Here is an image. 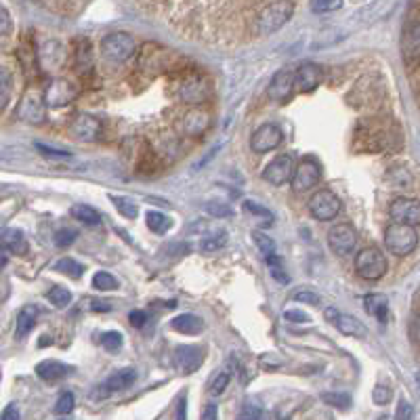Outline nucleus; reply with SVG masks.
I'll return each mask as SVG.
<instances>
[{"mask_svg": "<svg viewBox=\"0 0 420 420\" xmlns=\"http://www.w3.org/2000/svg\"><path fill=\"white\" fill-rule=\"evenodd\" d=\"M11 32V17L9 13L0 6V39H4Z\"/></svg>", "mask_w": 420, "mask_h": 420, "instance_id": "4d7b16f0", "label": "nucleus"}, {"mask_svg": "<svg viewBox=\"0 0 420 420\" xmlns=\"http://www.w3.org/2000/svg\"><path fill=\"white\" fill-rule=\"evenodd\" d=\"M410 339L416 344H420V311L414 313V317L410 322Z\"/></svg>", "mask_w": 420, "mask_h": 420, "instance_id": "6e6d98bb", "label": "nucleus"}, {"mask_svg": "<svg viewBox=\"0 0 420 420\" xmlns=\"http://www.w3.org/2000/svg\"><path fill=\"white\" fill-rule=\"evenodd\" d=\"M282 130L277 124H263L261 128L255 130L252 139H250V148L257 153H267L275 150L282 143Z\"/></svg>", "mask_w": 420, "mask_h": 420, "instance_id": "f8f14e48", "label": "nucleus"}, {"mask_svg": "<svg viewBox=\"0 0 420 420\" xmlns=\"http://www.w3.org/2000/svg\"><path fill=\"white\" fill-rule=\"evenodd\" d=\"M219 419V408L215 404H208L202 412V420H217Z\"/></svg>", "mask_w": 420, "mask_h": 420, "instance_id": "052dcab7", "label": "nucleus"}, {"mask_svg": "<svg viewBox=\"0 0 420 420\" xmlns=\"http://www.w3.org/2000/svg\"><path fill=\"white\" fill-rule=\"evenodd\" d=\"M128 319H130V324H133L135 328H143L145 322H148V313H145V311H133V313L128 315Z\"/></svg>", "mask_w": 420, "mask_h": 420, "instance_id": "13d9d810", "label": "nucleus"}, {"mask_svg": "<svg viewBox=\"0 0 420 420\" xmlns=\"http://www.w3.org/2000/svg\"><path fill=\"white\" fill-rule=\"evenodd\" d=\"M322 401L332 406V408H339V410H349L351 408V397L349 393H341V391H332V393H324L322 395Z\"/></svg>", "mask_w": 420, "mask_h": 420, "instance_id": "c756f323", "label": "nucleus"}, {"mask_svg": "<svg viewBox=\"0 0 420 420\" xmlns=\"http://www.w3.org/2000/svg\"><path fill=\"white\" fill-rule=\"evenodd\" d=\"M17 116L24 120V122H30V124H42L46 120V103H44V97H40L39 93H26V97L21 99L19 108H17Z\"/></svg>", "mask_w": 420, "mask_h": 420, "instance_id": "9b49d317", "label": "nucleus"}, {"mask_svg": "<svg viewBox=\"0 0 420 420\" xmlns=\"http://www.w3.org/2000/svg\"><path fill=\"white\" fill-rule=\"evenodd\" d=\"M170 328L173 330H177V332H181V334H200L202 332V328H204V324H202V319L198 317V315H191V313H183V315H179V317H175L173 322H170Z\"/></svg>", "mask_w": 420, "mask_h": 420, "instance_id": "393cba45", "label": "nucleus"}, {"mask_svg": "<svg viewBox=\"0 0 420 420\" xmlns=\"http://www.w3.org/2000/svg\"><path fill=\"white\" fill-rule=\"evenodd\" d=\"M70 372H72L70 366H66V364H61V362H55V359L40 362L39 366H36V374H39L42 381L46 382L61 381V379H66Z\"/></svg>", "mask_w": 420, "mask_h": 420, "instance_id": "4be33fe9", "label": "nucleus"}, {"mask_svg": "<svg viewBox=\"0 0 420 420\" xmlns=\"http://www.w3.org/2000/svg\"><path fill=\"white\" fill-rule=\"evenodd\" d=\"M93 286H95L97 290H116V288H118V282H116V277L112 273H108V271H97L95 277H93Z\"/></svg>", "mask_w": 420, "mask_h": 420, "instance_id": "e433bc0d", "label": "nucleus"}, {"mask_svg": "<svg viewBox=\"0 0 420 420\" xmlns=\"http://www.w3.org/2000/svg\"><path fill=\"white\" fill-rule=\"evenodd\" d=\"M364 307H366V311H368L372 317H377V319H381V322L386 319L389 301H386L384 294H368V297L364 299Z\"/></svg>", "mask_w": 420, "mask_h": 420, "instance_id": "bb28decb", "label": "nucleus"}, {"mask_svg": "<svg viewBox=\"0 0 420 420\" xmlns=\"http://www.w3.org/2000/svg\"><path fill=\"white\" fill-rule=\"evenodd\" d=\"M76 99V86L66 78H55L44 91V103L48 108H66Z\"/></svg>", "mask_w": 420, "mask_h": 420, "instance_id": "6e6552de", "label": "nucleus"}, {"mask_svg": "<svg viewBox=\"0 0 420 420\" xmlns=\"http://www.w3.org/2000/svg\"><path fill=\"white\" fill-rule=\"evenodd\" d=\"M55 271H59V273H66V275H70V277H80L82 273H84V267L76 263L74 259H59L57 263H55Z\"/></svg>", "mask_w": 420, "mask_h": 420, "instance_id": "473e14b6", "label": "nucleus"}, {"mask_svg": "<svg viewBox=\"0 0 420 420\" xmlns=\"http://www.w3.org/2000/svg\"><path fill=\"white\" fill-rule=\"evenodd\" d=\"M261 416H263L261 406L259 404H252V401L244 404V408L240 412V420H261Z\"/></svg>", "mask_w": 420, "mask_h": 420, "instance_id": "09e8293b", "label": "nucleus"}, {"mask_svg": "<svg viewBox=\"0 0 420 420\" xmlns=\"http://www.w3.org/2000/svg\"><path fill=\"white\" fill-rule=\"evenodd\" d=\"M72 217L80 221V223H84V225H99L101 223V217H99V212L93 208V206H86V204H78L72 208Z\"/></svg>", "mask_w": 420, "mask_h": 420, "instance_id": "cd10ccee", "label": "nucleus"}, {"mask_svg": "<svg viewBox=\"0 0 420 420\" xmlns=\"http://www.w3.org/2000/svg\"><path fill=\"white\" fill-rule=\"evenodd\" d=\"M355 145L362 152H393L401 145V130L393 120H368L355 128Z\"/></svg>", "mask_w": 420, "mask_h": 420, "instance_id": "f257e3e1", "label": "nucleus"}, {"mask_svg": "<svg viewBox=\"0 0 420 420\" xmlns=\"http://www.w3.org/2000/svg\"><path fill=\"white\" fill-rule=\"evenodd\" d=\"M225 244H227V233L219 231V233H212V235L204 237V240H202V244H200V248H202L204 252H212V250L223 248Z\"/></svg>", "mask_w": 420, "mask_h": 420, "instance_id": "72a5a7b5", "label": "nucleus"}, {"mask_svg": "<svg viewBox=\"0 0 420 420\" xmlns=\"http://www.w3.org/2000/svg\"><path fill=\"white\" fill-rule=\"evenodd\" d=\"M185 414H188V401H185V397H179L177 412H175V420H188L185 419Z\"/></svg>", "mask_w": 420, "mask_h": 420, "instance_id": "680f3d73", "label": "nucleus"}, {"mask_svg": "<svg viewBox=\"0 0 420 420\" xmlns=\"http://www.w3.org/2000/svg\"><path fill=\"white\" fill-rule=\"evenodd\" d=\"M78 237V231L74 230H59L55 233V246L59 248H68L74 244V240Z\"/></svg>", "mask_w": 420, "mask_h": 420, "instance_id": "de8ad7c7", "label": "nucleus"}, {"mask_svg": "<svg viewBox=\"0 0 420 420\" xmlns=\"http://www.w3.org/2000/svg\"><path fill=\"white\" fill-rule=\"evenodd\" d=\"M322 177V168L319 164L313 160V158H307L303 160L299 166H297V173H294V179H292V185L297 191H305L311 190L313 185H317Z\"/></svg>", "mask_w": 420, "mask_h": 420, "instance_id": "ddd939ff", "label": "nucleus"}, {"mask_svg": "<svg viewBox=\"0 0 420 420\" xmlns=\"http://www.w3.org/2000/svg\"><path fill=\"white\" fill-rule=\"evenodd\" d=\"M294 173H297L294 155L282 153V155H277L273 162H269L265 173H263V177H265V181L271 183V185H284V183H288L290 179H294Z\"/></svg>", "mask_w": 420, "mask_h": 420, "instance_id": "0eeeda50", "label": "nucleus"}, {"mask_svg": "<svg viewBox=\"0 0 420 420\" xmlns=\"http://www.w3.org/2000/svg\"><path fill=\"white\" fill-rule=\"evenodd\" d=\"M292 299L299 301V303H307V305H319V297L313 290H299V292H294Z\"/></svg>", "mask_w": 420, "mask_h": 420, "instance_id": "603ef678", "label": "nucleus"}, {"mask_svg": "<svg viewBox=\"0 0 420 420\" xmlns=\"http://www.w3.org/2000/svg\"><path fill=\"white\" fill-rule=\"evenodd\" d=\"M11 76L4 72V70H0V110H4L6 108V103H9V97H11Z\"/></svg>", "mask_w": 420, "mask_h": 420, "instance_id": "49530a36", "label": "nucleus"}, {"mask_svg": "<svg viewBox=\"0 0 420 420\" xmlns=\"http://www.w3.org/2000/svg\"><path fill=\"white\" fill-rule=\"evenodd\" d=\"M0 420H19V410H17V406H15V404H9V406L2 410Z\"/></svg>", "mask_w": 420, "mask_h": 420, "instance_id": "bf43d9fd", "label": "nucleus"}, {"mask_svg": "<svg viewBox=\"0 0 420 420\" xmlns=\"http://www.w3.org/2000/svg\"><path fill=\"white\" fill-rule=\"evenodd\" d=\"M309 212L317 221H332L341 212V200L334 191L319 190L315 191L309 200Z\"/></svg>", "mask_w": 420, "mask_h": 420, "instance_id": "39448f33", "label": "nucleus"}, {"mask_svg": "<svg viewBox=\"0 0 420 420\" xmlns=\"http://www.w3.org/2000/svg\"><path fill=\"white\" fill-rule=\"evenodd\" d=\"M322 82V68L315 66V63H303L297 72H294V86L299 91H313L317 88Z\"/></svg>", "mask_w": 420, "mask_h": 420, "instance_id": "6ab92c4d", "label": "nucleus"}, {"mask_svg": "<svg viewBox=\"0 0 420 420\" xmlns=\"http://www.w3.org/2000/svg\"><path fill=\"white\" fill-rule=\"evenodd\" d=\"M36 150H39L46 160H57V162H70L74 155L70 152H63V150H57V148H48V145H44V143H36L34 145Z\"/></svg>", "mask_w": 420, "mask_h": 420, "instance_id": "c9c22d12", "label": "nucleus"}, {"mask_svg": "<svg viewBox=\"0 0 420 420\" xmlns=\"http://www.w3.org/2000/svg\"><path fill=\"white\" fill-rule=\"evenodd\" d=\"M384 244L391 250V255L406 257V255H410L416 248L419 235H416V230L410 227V225L393 223V225H389L386 231H384Z\"/></svg>", "mask_w": 420, "mask_h": 420, "instance_id": "7ed1b4c3", "label": "nucleus"}, {"mask_svg": "<svg viewBox=\"0 0 420 420\" xmlns=\"http://www.w3.org/2000/svg\"><path fill=\"white\" fill-rule=\"evenodd\" d=\"M284 317H286V322H290V324H305V322H309V315L303 313V311H299V309H288V311L284 313Z\"/></svg>", "mask_w": 420, "mask_h": 420, "instance_id": "5fc2aeb1", "label": "nucleus"}, {"mask_svg": "<svg viewBox=\"0 0 420 420\" xmlns=\"http://www.w3.org/2000/svg\"><path fill=\"white\" fill-rule=\"evenodd\" d=\"M36 322H39V309L32 305L24 307V309L19 311V315H17V330H15L17 339L28 337V334L32 332V328L36 326Z\"/></svg>", "mask_w": 420, "mask_h": 420, "instance_id": "b1692460", "label": "nucleus"}, {"mask_svg": "<svg viewBox=\"0 0 420 420\" xmlns=\"http://www.w3.org/2000/svg\"><path fill=\"white\" fill-rule=\"evenodd\" d=\"M48 301L55 307H68L70 305V301H72V294H70V290H66V288H61V286H55V288H51V292H48Z\"/></svg>", "mask_w": 420, "mask_h": 420, "instance_id": "4c0bfd02", "label": "nucleus"}, {"mask_svg": "<svg viewBox=\"0 0 420 420\" xmlns=\"http://www.w3.org/2000/svg\"><path fill=\"white\" fill-rule=\"evenodd\" d=\"M244 208L252 215V217H259V219H265L267 221V225H271V221H273V215H271V210L265 208V206H261V204H257V202H252V200H246L244 202Z\"/></svg>", "mask_w": 420, "mask_h": 420, "instance_id": "a19ab883", "label": "nucleus"}, {"mask_svg": "<svg viewBox=\"0 0 420 420\" xmlns=\"http://www.w3.org/2000/svg\"><path fill=\"white\" fill-rule=\"evenodd\" d=\"M339 315H341V311H339V309H334V307H328V309H324V317H326L330 324H337Z\"/></svg>", "mask_w": 420, "mask_h": 420, "instance_id": "e2e57ef3", "label": "nucleus"}, {"mask_svg": "<svg viewBox=\"0 0 420 420\" xmlns=\"http://www.w3.org/2000/svg\"><path fill=\"white\" fill-rule=\"evenodd\" d=\"M313 13H332L343 6V0H309Z\"/></svg>", "mask_w": 420, "mask_h": 420, "instance_id": "58836bf2", "label": "nucleus"}, {"mask_svg": "<svg viewBox=\"0 0 420 420\" xmlns=\"http://www.w3.org/2000/svg\"><path fill=\"white\" fill-rule=\"evenodd\" d=\"M74 406H76L74 395H72L70 391H66V393L59 395V399H57V404H55V412H57V414H70V412L74 410Z\"/></svg>", "mask_w": 420, "mask_h": 420, "instance_id": "79ce46f5", "label": "nucleus"}, {"mask_svg": "<svg viewBox=\"0 0 420 420\" xmlns=\"http://www.w3.org/2000/svg\"><path fill=\"white\" fill-rule=\"evenodd\" d=\"M101 51L108 59H112L116 63H122L126 59L133 57L135 53V39L126 32H114L110 36H106L101 42Z\"/></svg>", "mask_w": 420, "mask_h": 420, "instance_id": "423d86ee", "label": "nucleus"}, {"mask_svg": "<svg viewBox=\"0 0 420 420\" xmlns=\"http://www.w3.org/2000/svg\"><path fill=\"white\" fill-rule=\"evenodd\" d=\"M88 303H91V309H93V311H110V309H112L110 303H106V301H97V299H91Z\"/></svg>", "mask_w": 420, "mask_h": 420, "instance_id": "0e129e2a", "label": "nucleus"}, {"mask_svg": "<svg viewBox=\"0 0 420 420\" xmlns=\"http://www.w3.org/2000/svg\"><path fill=\"white\" fill-rule=\"evenodd\" d=\"M179 95H181V99H183L185 103H190V106H200V103H204V99H206V84H204V80H200V78H190V80H185V82L181 84Z\"/></svg>", "mask_w": 420, "mask_h": 420, "instance_id": "412c9836", "label": "nucleus"}, {"mask_svg": "<svg viewBox=\"0 0 420 420\" xmlns=\"http://www.w3.org/2000/svg\"><path fill=\"white\" fill-rule=\"evenodd\" d=\"M76 63L80 70H86V68L91 66V44H88L86 40H80V42H78Z\"/></svg>", "mask_w": 420, "mask_h": 420, "instance_id": "37998d69", "label": "nucleus"}, {"mask_svg": "<svg viewBox=\"0 0 420 420\" xmlns=\"http://www.w3.org/2000/svg\"><path fill=\"white\" fill-rule=\"evenodd\" d=\"M355 269L364 280H381L386 273V259L381 252V248L368 246V248L359 250V255L355 259Z\"/></svg>", "mask_w": 420, "mask_h": 420, "instance_id": "20e7f679", "label": "nucleus"}, {"mask_svg": "<svg viewBox=\"0 0 420 420\" xmlns=\"http://www.w3.org/2000/svg\"><path fill=\"white\" fill-rule=\"evenodd\" d=\"M294 88V72L290 70H280L275 76L271 78V84H269V95L275 99V101H286L290 97Z\"/></svg>", "mask_w": 420, "mask_h": 420, "instance_id": "a211bd4d", "label": "nucleus"}, {"mask_svg": "<svg viewBox=\"0 0 420 420\" xmlns=\"http://www.w3.org/2000/svg\"><path fill=\"white\" fill-rule=\"evenodd\" d=\"M269 263V271H271V277L275 280V282H280V284H288V275H286V271L282 267V261L273 255V257H269L267 259Z\"/></svg>", "mask_w": 420, "mask_h": 420, "instance_id": "c03bdc74", "label": "nucleus"}, {"mask_svg": "<svg viewBox=\"0 0 420 420\" xmlns=\"http://www.w3.org/2000/svg\"><path fill=\"white\" fill-rule=\"evenodd\" d=\"M101 133V122L88 114H78L72 122V135L80 141H95Z\"/></svg>", "mask_w": 420, "mask_h": 420, "instance_id": "dca6fc26", "label": "nucleus"}, {"mask_svg": "<svg viewBox=\"0 0 420 420\" xmlns=\"http://www.w3.org/2000/svg\"><path fill=\"white\" fill-rule=\"evenodd\" d=\"M40 66L48 72L59 70L66 61V48L57 42V40H48L40 46Z\"/></svg>", "mask_w": 420, "mask_h": 420, "instance_id": "2eb2a0df", "label": "nucleus"}, {"mask_svg": "<svg viewBox=\"0 0 420 420\" xmlns=\"http://www.w3.org/2000/svg\"><path fill=\"white\" fill-rule=\"evenodd\" d=\"M208 128V114L200 108L191 110L190 114L185 116V122H183V130L190 135V137H200L204 130Z\"/></svg>", "mask_w": 420, "mask_h": 420, "instance_id": "5701e85b", "label": "nucleus"}, {"mask_svg": "<svg viewBox=\"0 0 420 420\" xmlns=\"http://www.w3.org/2000/svg\"><path fill=\"white\" fill-rule=\"evenodd\" d=\"M202 357H204V351L200 347H177L175 351V362L179 366V370L183 374H190V372H195L202 364Z\"/></svg>", "mask_w": 420, "mask_h": 420, "instance_id": "f3484780", "label": "nucleus"}, {"mask_svg": "<svg viewBox=\"0 0 420 420\" xmlns=\"http://www.w3.org/2000/svg\"><path fill=\"white\" fill-rule=\"evenodd\" d=\"M389 183L391 185H395V188H399V190H404V188H408L410 183H412V177H410V173L406 170V168H401V166H393L391 170H389Z\"/></svg>", "mask_w": 420, "mask_h": 420, "instance_id": "7c9ffc66", "label": "nucleus"}, {"mask_svg": "<svg viewBox=\"0 0 420 420\" xmlns=\"http://www.w3.org/2000/svg\"><path fill=\"white\" fill-rule=\"evenodd\" d=\"M135 381H137V372H135V368H122V370L114 372L108 381L103 382V384L97 389L95 397H97V399H101V397H108V395H112V393L124 391V389H128V386H130Z\"/></svg>", "mask_w": 420, "mask_h": 420, "instance_id": "4468645a", "label": "nucleus"}, {"mask_svg": "<svg viewBox=\"0 0 420 420\" xmlns=\"http://www.w3.org/2000/svg\"><path fill=\"white\" fill-rule=\"evenodd\" d=\"M252 237H255V244H257L259 252H261L265 259H269V257H273V255H275V242H273L269 235L261 233V231H255V233H252Z\"/></svg>", "mask_w": 420, "mask_h": 420, "instance_id": "2f4dec72", "label": "nucleus"}, {"mask_svg": "<svg viewBox=\"0 0 420 420\" xmlns=\"http://www.w3.org/2000/svg\"><path fill=\"white\" fill-rule=\"evenodd\" d=\"M206 212L210 215V217H215V219H227L233 215V210H231L230 204H225V202H219V200H212V202H206Z\"/></svg>", "mask_w": 420, "mask_h": 420, "instance_id": "f704fd0d", "label": "nucleus"}, {"mask_svg": "<svg viewBox=\"0 0 420 420\" xmlns=\"http://www.w3.org/2000/svg\"><path fill=\"white\" fill-rule=\"evenodd\" d=\"M122 334L120 332H106L103 337H101V343L103 347L108 349V351H118L120 347H122Z\"/></svg>", "mask_w": 420, "mask_h": 420, "instance_id": "3c124183", "label": "nucleus"}, {"mask_svg": "<svg viewBox=\"0 0 420 420\" xmlns=\"http://www.w3.org/2000/svg\"><path fill=\"white\" fill-rule=\"evenodd\" d=\"M343 334L347 337H355V339H364L366 334H368V330H366V326L357 319V317H353V315H344L341 313L339 315V319H337V324H334Z\"/></svg>", "mask_w": 420, "mask_h": 420, "instance_id": "a878e982", "label": "nucleus"}, {"mask_svg": "<svg viewBox=\"0 0 420 420\" xmlns=\"http://www.w3.org/2000/svg\"><path fill=\"white\" fill-rule=\"evenodd\" d=\"M419 384H420V374H419Z\"/></svg>", "mask_w": 420, "mask_h": 420, "instance_id": "338daca9", "label": "nucleus"}, {"mask_svg": "<svg viewBox=\"0 0 420 420\" xmlns=\"http://www.w3.org/2000/svg\"><path fill=\"white\" fill-rule=\"evenodd\" d=\"M170 219L166 217V215H162V212H158V210H150L148 212V227L153 231V233H166V231L170 230Z\"/></svg>", "mask_w": 420, "mask_h": 420, "instance_id": "c85d7f7f", "label": "nucleus"}, {"mask_svg": "<svg viewBox=\"0 0 420 420\" xmlns=\"http://www.w3.org/2000/svg\"><path fill=\"white\" fill-rule=\"evenodd\" d=\"M355 244H357V231L353 230L349 223L334 225L332 230L328 231V246L339 257H347L349 252H353Z\"/></svg>", "mask_w": 420, "mask_h": 420, "instance_id": "9d476101", "label": "nucleus"}, {"mask_svg": "<svg viewBox=\"0 0 420 420\" xmlns=\"http://www.w3.org/2000/svg\"><path fill=\"white\" fill-rule=\"evenodd\" d=\"M379 420H389V419H386V416H382V419H379Z\"/></svg>", "mask_w": 420, "mask_h": 420, "instance_id": "69168bd1", "label": "nucleus"}, {"mask_svg": "<svg viewBox=\"0 0 420 420\" xmlns=\"http://www.w3.org/2000/svg\"><path fill=\"white\" fill-rule=\"evenodd\" d=\"M0 248L11 255L21 257L28 252V240L19 230H4L0 231Z\"/></svg>", "mask_w": 420, "mask_h": 420, "instance_id": "aec40b11", "label": "nucleus"}, {"mask_svg": "<svg viewBox=\"0 0 420 420\" xmlns=\"http://www.w3.org/2000/svg\"><path fill=\"white\" fill-rule=\"evenodd\" d=\"M391 219L395 223H404L410 227L420 225V202L414 198H397L391 202Z\"/></svg>", "mask_w": 420, "mask_h": 420, "instance_id": "1a4fd4ad", "label": "nucleus"}, {"mask_svg": "<svg viewBox=\"0 0 420 420\" xmlns=\"http://www.w3.org/2000/svg\"><path fill=\"white\" fill-rule=\"evenodd\" d=\"M391 397H393V391L389 386H384V384H377L374 391H372V399L379 406H386L391 401Z\"/></svg>", "mask_w": 420, "mask_h": 420, "instance_id": "8fccbe9b", "label": "nucleus"}, {"mask_svg": "<svg viewBox=\"0 0 420 420\" xmlns=\"http://www.w3.org/2000/svg\"><path fill=\"white\" fill-rule=\"evenodd\" d=\"M112 200L116 202L120 215H124L126 219H135V217L139 215V208H137L130 200H126V198H112Z\"/></svg>", "mask_w": 420, "mask_h": 420, "instance_id": "a18cd8bd", "label": "nucleus"}, {"mask_svg": "<svg viewBox=\"0 0 420 420\" xmlns=\"http://www.w3.org/2000/svg\"><path fill=\"white\" fill-rule=\"evenodd\" d=\"M292 15H294V2H290V0L271 2L257 17V32L261 36H269V34L277 32L280 28H284Z\"/></svg>", "mask_w": 420, "mask_h": 420, "instance_id": "f03ea898", "label": "nucleus"}, {"mask_svg": "<svg viewBox=\"0 0 420 420\" xmlns=\"http://www.w3.org/2000/svg\"><path fill=\"white\" fill-rule=\"evenodd\" d=\"M414 419V408H412V404H408L406 399H401L399 401V406H397V412H395V420H412Z\"/></svg>", "mask_w": 420, "mask_h": 420, "instance_id": "864d4df0", "label": "nucleus"}, {"mask_svg": "<svg viewBox=\"0 0 420 420\" xmlns=\"http://www.w3.org/2000/svg\"><path fill=\"white\" fill-rule=\"evenodd\" d=\"M230 381H231L230 370H223V372H219V374L215 377V381L210 382V395H215V397L223 395V391L230 386Z\"/></svg>", "mask_w": 420, "mask_h": 420, "instance_id": "ea45409f", "label": "nucleus"}]
</instances>
